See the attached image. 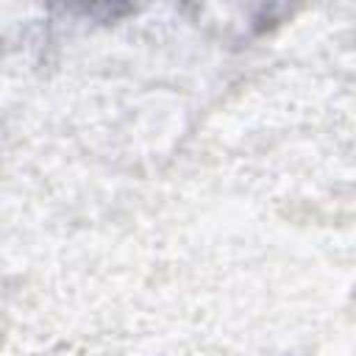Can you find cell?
Masks as SVG:
<instances>
[{"label": "cell", "instance_id": "6da1fadb", "mask_svg": "<svg viewBox=\"0 0 356 356\" xmlns=\"http://www.w3.org/2000/svg\"><path fill=\"white\" fill-rule=\"evenodd\" d=\"M70 8H81V11H89V14H97V11H117L122 6H128V0H58Z\"/></svg>", "mask_w": 356, "mask_h": 356}]
</instances>
